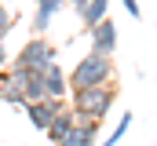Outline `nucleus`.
I'll return each instance as SVG.
<instances>
[{
    "mask_svg": "<svg viewBox=\"0 0 157 146\" xmlns=\"http://www.w3.org/2000/svg\"><path fill=\"white\" fill-rule=\"evenodd\" d=\"M73 124H77V113H73V110H62V113H55V117H51V124H48V132H44V135H48V143H62V139H66V135H70V132H73Z\"/></svg>",
    "mask_w": 157,
    "mask_h": 146,
    "instance_id": "nucleus-9",
    "label": "nucleus"
},
{
    "mask_svg": "<svg viewBox=\"0 0 157 146\" xmlns=\"http://www.w3.org/2000/svg\"><path fill=\"white\" fill-rule=\"evenodd\" d=\"M37 4H40V0H37Z\"/></svg>",
    "mask_w": 157,
    "mask_h": 146,
    "instance_id": "nucleus-15",
    "label": "nucleus"
},
{
    "mask_svg": "<svg viewBox=\"0 0 157 146\" xmlns=\"http://www.w3.org/2000/svg\"><path fill=\"white\" fill-rule=\"evenodd\" d=\"M66 4H77V0H66Z\"/></svg>",
    "mask_w": 157,
    "mask_h": 146,
    "instance_id": "nucleus-14",
    "label": "nucleus"
},
{
    "mask_svg": "<svg viewBox=\"0 0 157 146\" xmlns=\"http://www.w3.org/2000/svg\"><path fill=\"white\" fill-rule=\"evenodd\" d=\"M124 4V11L132 15V18H143V7H139V0H121Z\"/></svg>",
    "mask_w": 157,
    "mask_h": 146,
    "instance_id": "nucleus-12",
    "label": "nucleus"
},
{
    "mask_svg": "<svg viewBox=\"0 0 157 146\" xmlns=\"http://www.w3.org/2000/svg\"><path fill=\"white\" fill-rule=\"evenodd\" d=\"M4 66H7V48L0 44V70H4Z\"/></svg>",
    "mask_w": 157,
    "mask_h": 146,
    "instance_id": "nucleus-13",
    "label": "nucleus"
},
{
    "mask_svg": "<svg viewBox=\"0 0 157 146\" xmlns=\"http://www.w3.org/2000/svg\"><path fill=\"white\" fill-rule=\"evenodd\" d=\"M62 7H66V0H40L37 11H33V33L44 36V33H48V26L55 22V15H59Z\"/></svg>",
    "mask_w": 157,
    "mask_h": 146,
    "instance_id": "nucleus-8",
    "label": "nucleus"
},
{
    "mask_svg": "<svg viewBox=\"0 0 157 146\" xmlns=\"http://www.w3.org/2000/svg\"><path fill=\"white\" fill-rule=\"evenodd\" d=\"M88 33H91V51L113 55V48H117V22H113V18H102V22L91 26Z\"/></svg>",
    "mask_w": 157,
    "mask_h": 146,
    "instance_id": "nucleus-5",
    "label": "nucleus"
},
{
    "mask_svg": "<svg viewBox=\"0 0 157 146\" xmlns=\"http://www.w3.org/2000/svg\"><path fill=\"white\" fill-rule=\"evenodd\" d=\"M59 59V51H55V44L48 40V36H33L29 44H22L18 48V55H15V62L11 66H22V70H44L48 62H55Z\"/></svg>",
    "mask_w": 157,
    "mask_h": 146,
    "instance_id": "nucleus-3",
    "label": "nucleus"
},
{
    "mask_svg": "<svg viewBox=\"0 0 157 146\" xmlns=\"http://www.w3.org/2000/svg\"><path fill=\"white\" fill-rule=\"evenodd\" d=\"M132 128V113H121V121H117V128L106 135V143H99V146H117L121 139H124V132Z\"/></svg>",
    "mask_w": 157,
    "mask_h": 146,
    "instance_id": "nucleus-10",
    "label": "nucleus"
},
{
    "mask_svg": "<svg viewBox=\"0 0 157 146\" xmlns=\"http://www.w3.org/2000/svg\"><path fill=\"white\" fill-rule=\"evenodd\" d=\"M40 80H44L48 99H66V95H70V73L59 66V59H55V62H48V66L40 70Z\"/></svg>",
    "mask_w": 157,
    "mask_h": 146,
    "instance_id": "nucleus-4",
    "label": "nucleus"
},
{
    "mask_svg": "<svg viewBox=\"0 0 157 146\" xmlns=\"http://www.w3.org/2000/svg\"><path fill=\"white\" fill-rule=\"evenodd\" d=\"M113 55H99V51H88L84 59H77V66L70 70V91L80 88H99V84H110L113 80Z\"/></svg>",
    "mask_w": 157,
    "mask_h": 146,
    "instance_id": "nucleus-2",
    "label": "nucleus"
},
{
    "mask_svg": "<svg viewBox=\"0 0 157 146\" xmlns=\"http://www.w3.org/2000/svg\"><path fill=\"white\" fill-rule=\"evenodd\" d=\"M11 26H15V11H11L4 0H0V40H4V33H7Z\"/></svg>",
    "mask_w": 157,
    "mask_h": 146,
    "instance_id": "nucleus-11",
    "label": "nucleus"
},
{
    "mask_svg": "<svg viewBox=\"0 0 157 146\" xmlns=\"http://www.w3.org/2000/svg\"><path fill=\"white\" fill-rule=\"evenodd\" d=\"M73 11H77L80 26H84V29H91V26H99L102 18H110V0H77V4H73Z\"/></svg>",
    "mask_w": 157,
    "mask_h": 146,
    "instance_id": "nucleus-6",
    "label": "nucleus"
},
{
    "mask_svg": "<svg viewBox=\"0 0 157 146\" xmlns=\"http://www.w3.org/2000/svg\"><path fill=\"white\" fill-rule=\"evenodd\" d=\"M117 102V80L99 84V88H80L70 91V110L77 113V121H106V113Z\"/></svg>",
    "mask_w": 157,
    "mask_h": 146,
    "instance_id": "nucleus-1",
    "label": "nucleus"
},
{
    "mask_svg": "<svg viewBox=\"0 0 157 146\" xmlns=\"http://www.w3.org/2000/svg\"><path fill=\"white\" fill-rule=\"evenodd\" d=\"M99 128H102V121H77L73 132H70L59 146H95L99 143Z\"/></svg>",
    "mask_w": 157,
    "mask_h": 146,
    "instance_id": "nucleus-7",
    "label": "nucleus"
}]
</instances>
